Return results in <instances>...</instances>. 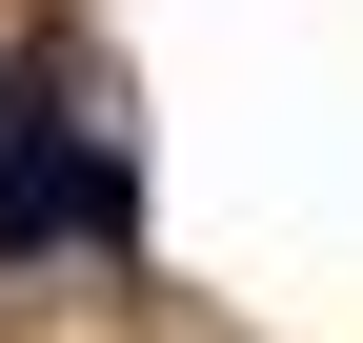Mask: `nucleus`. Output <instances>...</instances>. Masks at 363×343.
<instances>
[{"instance_id":"1","label":"nucleus","mask_w":363,"mask_h":343,"mask_svg":"<svg viewBox=\"0 0 363 343\" xmlns=\"http://www.w3.org/2000/svg\"><path fill=\"white\" fill-rule=\"evenodd\" d=\"M81 223H121V142L61 121L21 61H0V263H40V242H81Z\"/></svg>"}]
</instances>
